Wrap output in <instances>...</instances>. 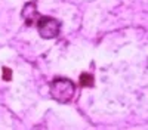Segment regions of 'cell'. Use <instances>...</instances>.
<instances>
[{"label": "cell", "instance_id": "1", "mask_svg": "<svg viewBox=\"0 0 148 130\" xmlns=\"http://www.w3.org/2000/svg\"><path fill=\"white\" fill-rule=\"evenodd\" d=\"M74 90H76V87L68 78H56L51 83V96L61 103L70 102L74 95Z\"/></svg>", "mask_w": 148, "mask_h": 130}, {"label": "cell", "instance_id": "2", "mask_svg": "<svg viewBox=\"0 0 148 130\" xmlns=\"http://www.w3.org/2000/svg\"><path fill=\"white\" fill-rule=\"evenodd\" d=\"M37 30L43 39H55L59 34L61 24L55 18L51 16H40L37 19Z\"/></svg>", "mask_w": 148, "mask_h": 130}, {"label": "cell", "instance_id": "5", "mask_svg": "<svg viewBox=\"0 0 148 130\" xmlns=\"http://www.w3.org/2000/svg\"><path fill=\"white\" fill-rule=\"evenodd\" d=\"M3 78H5V80H6V81H8V80H10V78H12V71H10V69H9V68H6V67H5V68H3Z\"/></svg>", "mask_w": 148, "mask_h": 130}, {"label": "cell", "instance_id": "3", "mask_svg": "<svg viewBox=\"0 0 148 130\" xmlns=\"http://www.w3.org/2000/svg\"><path fill=\"white\" fill-rule=\"evenodd\" d=\"M22 18L27 22V25H33L39 18V12H37V3L36 2H28L22 9Z\"/></svg>", "mask_w": 148, "mask_h": 130}, {"label": "cell", "instance_id": "4", "mask_svg": "<svg viewBox=\"0 0 148 130\" xmlns=\"http://www.w3.org/2000/svg\"><path fill=\"white\" fill-rule=\"evenodd\" d=\"M80 84L82 86H86V87L93 86V77L90 74H88V73H83L80 76Z\"/></svg>", "mask_w": 148, "mask_h": 130}]
</instances>
